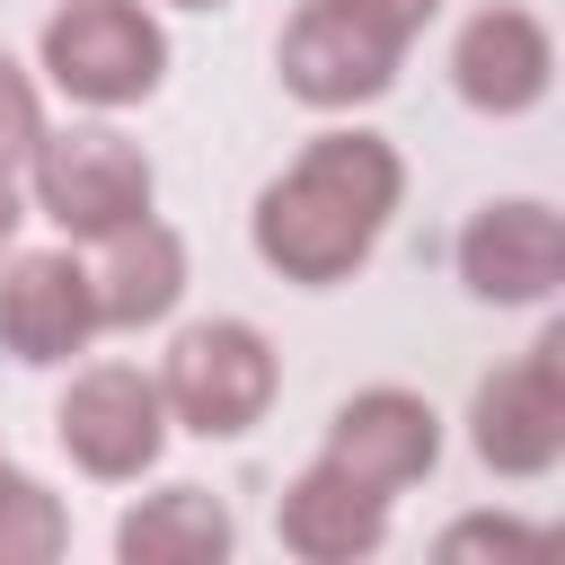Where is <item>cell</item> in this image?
Instances as JSON below:
<instances>
[{
    "label": "cell",
    "instance_id": "ac0fdd59",
    "mask_svg": "<svg viewBox=\"0 0 565 565\" xmlns=\"http://www.w3.org/2000/svg\"><path fill=\"white\" fill-rule=\"evenodd\" d=\"M26 221V203H18V177H0V247H9V230Z\"/></svg>",
    "mask_w": 565,
    "mask_h": 565
},
{
    "label": "cell",
    "instance_id": "30bf717a",
    "mask_svg": "<svg viewBox=\"0 0 565 565\" xmlns=\"http://www.w3.org/2000/svg\"><path fill=\"white\" fill-rule=\"evenodd\" d=\"M547 79H556V35L530 9H512V0L477 9L459 26V44H450V88L477 115H530L547 97Z\"/></svg>",
    "mask_w": 565,
    "mask_h": 565
},
{
    "label": "cell",
    "instance_id": "8fae6325",
    "mask_svg": "<svg viewBox=\"0 0 565 565\" xmlns=\"http://www.w3.org/2000/svg\"><path fill=\"white\" fill-rule=\"evenodd\" d=\"M318 459H335L344 477H362V486L397 494V486L433 477V459H441V415H433L415 388H362V397H344V406H335V424H327V450H318Z\"/></svg>",
    "mask_w": 565,
    "mask_h": 565
},
{
    "label": "cell",
    "instance_id": "3957f363",
    "mask_svg": "<svg viewBox=\"0 0 565 565\" xmlns=\"http://www.w3.org/2000/svg\"><path fill=\"white\" fill-rule=\"evenodd\" d=\"M274 344L247 327V318H203V327H185L177 344H168V362H159V397H168V415L185 424V433H203V441H238L247 424H265V406H274Z\"/></svg>",
    "mask_w": 565,
    "mask_h": 565
},
{
    "label": "cell",
    "instance_id": "277c9868",
    "mask_svg": "<svg viewBox=\"0 0 565 565\" xmlns=\"http://www.w3.org/2000/svg\"><path fill=\"white\" fill-rule=\"evenodd\" d=\"M26 177H35V212H44L62 238H106V230L141 221L150 194H159L150 159H141L124 132H106V124L44 132L35 159H26Z\"/></svg>",
    "mask_w": 565,
    "mask_h": 565
},
{
    "label": "cell",
    "instance_id": "8992f818",
    "mask_svg": "<svg viewBox=\"0 0 565 565\" xmlns=\"http://www.w3.org/2000/svg\"><path fill=\"white\" fill-rule=\"evenodd\" d=\"M53 433H62V450H71L88 477L124 486V477H141V468L168 450V397H159V380L132 371V362H88V371L62 388V406H53Z\"/></svg>",
    "mask_w": 565,
    "mask_h": 565
},
{
    "label": "cell",
    "instance_id": "ffe728a7",
    "mask_svg": "<svg viewBox=\"0 0 565 565\" xmlns=\"http://www.w3.org/2000/svg\"><path fill=\"white\" fill-rule=\"evenodd\" d=\"M177 9H221V0H177Z\"/></svg>",
    "mask_w": 565,
    "mask_h": 565
},
{
    "label": "cell",
    "instance_id": "ba28073f",
    "mask_svg": "<svg viewBox=\"0 0 565 565\" xmlns=\"http://www.w3.org/2000/svg\"><path fill=\"white\" fill-rule=\"evenodd\" d=\"M459 282L477 300H494V309L547 300L565 282V221L547 203H530V194L468 212V230H459Z\"/></svg>",
    "mask_w": 565,
    "mask_h": 565
},
{
    "label": "cell",
    "instance_id": "6da1fadb",
    "mask_svg": "<svg viewBox=\"0 0 565 565\" xmlns=\"http://www.w3.org/2000/svg\"><path fill=\"white\" fill-rule=\"evenodd\" d=\"M397 194H406V168H397V150L380 132H318L256 194V256L282 282L327 291V282H344L380 247Z\"/></svg>",
    "mask_w": 565,
    "mask_h": 565
},
{
    "label": "cell",
    "instance_id": "d6986e66",
    "mask_svg": "<svg viewBox=\"0 0 565 565\" xmlns=\"http://www.w3.org/2000/svg\"><path fill=\"white\" fill-rule=\"evenodd\" d=\"M18 486H26V468H9V459H0V503H9Z\"/></svg>",
    "mask_w": 565,
    "mask_h": 565
},
{
    "label": "cell",
    "instance_id": "7a4b0ae2",
    "mask_svg": "<svg viewBox=\"0 0 565 565\" xmlns=\"http://www.w3.org/2000/svg\"><path fill=\"white\" fill-rule=\"evenodd\" d=\"M35 53H44V79L79 106H141L168 79V35L141 0H62Z\"/></svg>",
    "mask_w": 565,
    "mask_h": 565
},
{
    "label": "cell",
    "instance_id": "2e32d148",
    "mask_svg": "<svg viewBox=\"0 0 565 565\" xmlns=\"http://www.w3.org/2000/svg\"><path fill=\"white\" fill-rule=\"evenodd\" d=\"M335 9H344V18H362L371 35H388V44L406 53V44L433 26V9H441V0H335Z\"/></svg>",
    "mask_w": 565,
    "mask_h": 565
},
{
    "label": "cell",
    "instance_id": "5b68a950",
    "mask_svg": "<svg viewBox=\"0 0 565 565\" xmlns=\"http://www.w3.org/2000/svg\"><path fill=\"white\" fill-rule=\"evenodd\" d=\"M468 441L494 477H547L565 459V327H547L521 362H503L477 388Z\"/></svg>",
    "mask_w": 565,
    "mask_h": 565
},
{
    "label": "cell",
    "instance_id": "52a82bcc",
    "mask_svg": "<svg viewBox=\"0 0 565 565\" xmlns=\"http://www.w3.org/2000/svg\"><path fill=\"white\" fill-rule=\"evenodd\" d=\"M282 88L300 97V106H318V115H335V106H371L388 79H397V44L388 35H371L362 18H344L335 0H309L291 26H282Z\"/></svg>",
    "mask_w": 565,
    "mask_h": 565
},
{
    "label": "cell",
    "instance_id": "9a60e30c",
    "mask_svg": "<svg viewBox=\"0 0 565 565\" xmlns=\"http://www.w3.org/2000/svg\"><path fill=\"white\" fill-rule=\"evenodd\" d=\"M35 141H44V97H35V79L0 53V177H18V168L35 159Z\"/></svg>",
    "mask_w": 565,
    "mask_h": 565
},
{
    "label": "cell",
    "instance_id": "9c48e42d",
    "mask_svg": "<svg viewBox=\"0 0 565 565\" xmlns=\"http://www.w3.org/2000/svg\"><path fill=\"white\" fill-rule=\"evenodd\" d=\"M97 335V291L71 247H26L0 265V353L18 362H71Z\"/></svg>",
    "mask_w": 565,
    "mask_h": 565
},
{
    "label": "cell",
    "instance_id": "5bb4252c",
    "mask_svg": "<svg viewBox=\"0 0 565 565\" xmlns=\"http://www.w3.org/2000/svg\"><path fill=\"white\" fill-rule=\"evenodd\" d=\"M230 547H238V521L203 486H159L150 503H132L115 521V556L124 565H221Z\"/></svg>",
    "mask_w": 565,
    "mask_h": 565
},
{
    "label": "cell",
    "instance_id": "4fadbf2b",
    "mask_svg": "<svg viewBox=\"0 0 565 565\" xmlns=\"http://www.w3.org/2000/svg\"><path fill=\"white\" fill-rule=\"evenodd\" d=\"M97 265H88V291H97V327H159L177 300H185V238L141 212L106 238H88Z\"/></svg>",
    "mask_w": 565,
    "mask_h": 565
},
{
    "label": "cell",
    "instance_id": "7c38bea8",
    "mask_svg": "<svg viewBox=\"0 0 565 565\" xmlns=\"http://www.w3.org/2000/svg\"><path fill=\"white\" fill-rule=\"evenodd\" d=\"M274 530H282V547L309 556V565H353V556H371V547L388 539V494L362 486V477H344L335 459H309V468L282 486Z\"/></svg>",
    "mask_w": 565,
    "mask_h": 565
},
{
    "label": "cell",
    "instance_id": "e0dca14e",
    "mask_svg": "<svg viewBox=\"0 0 565 565\" xmlns=\"http://www.w3.org/2000/svg\"><path fill=\"white\" fill-rule=\"evenodd\" d=\"M468 547H494V556H539L547 539H539V530H521V521H459V530H441V556H468Z\"/></svg>",
    "mask_w": 565,
    "mask_h": 565
}]
</instances>
